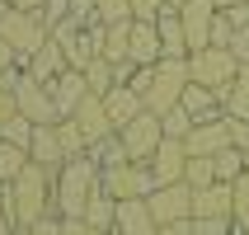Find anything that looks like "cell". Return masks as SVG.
<instances>
[{
	"label": "cell",
	"mask_w": 249,
	"mask_h": 235,
	"mask_svg": "<svg viewBox=\"0 0 249 235\" xmlns=\"http://www.w3.org/2000/svg\"><path fill=\"white\" fill-rule=\"evenodd\" d=\"M99 188V165L89 155H71L52 174V212L56 217H85V202Z\"/></svg>",
	"instance_id": "6da1fadb"
},
{
	"label": "cell",
	"mask_w": 249,
	"mask_h": 235,
	"mask_svg": "<svg viewBox=\"0 0 249 235\" xmlns=\"http://www.w3.org/2000/svg\"><path fill=\"white\" fill-rule=\"evenodd\" d=\"M10 198H14L19 226H38V221H47V217H56L52 212V169H42V165L28 160L24 174L10 183Z\"/></svg>",
	"instance_id": "7a4b0ae2"
},
{
	"label": "cell",
	"mask_w": 249,
	"mask_h": 235,
	"mask_svg": "<svg viewBox=\"0 0 249 235\" xmlns=\"http://www.w3.org/2000/svg\"><path fill=\"white\" fill-rule=\"evenodd\" d=\"M193 85V66H188V56H160L155 61V80H151V90H146V113H169L174 104L183 99V90Z\"/></svg>",
	"instance_id": "3957f363"
},
{
	"label": "cell",
	"mask_w": 249,
	"mask_h": 235,
	"mask_svg": "<svg viewBox=\"0 0 249 235\" xmlns=\"http://www.w3.org/2000/svg\"><path fill=\"white\" fill-rule=\"evenodd\" d=\"M188 66H193V80L197 85H207V90H216L226 104V90H231V80L240 75V61L231 47H202V52L188 56Z\"/></svg>",
	"instance_id": "277c9868"
},
{
	"label": "cell",
	"mask_w": 249,
	"mask_h": 235,
	"mask_svg": "<svg viewBox=\"0 0 249 235\" xmlns=\"http://www.w3.org/2000/svg\"><path fill=\"white\" fill-rule=\"evenodd\" d=\"M0 38L10 42L14 52H19V61L28 66V56L52 38V28L42 24L38 14H28V10H10V14H5V24H0Z\"/></svg>",
	"instance_id": "5b68a950"
},
{
	"label": "cell",
	"mask_w": 249,
	"mask_h": 235,
	"mask_svg": "<svg viewBox=\"0 0 249 235\" xmlns=\"http://www.w3.org/2000/svg\"><path fill=\"white\" fill-rule=\"evenodd\" d=\"M99 179H104V193L118 198V202H127V198H151V193H155L151 165H137V160L113 165V169H99Z\"/></svg>",
	"instance_id": "8992f818"
},
{
	"label": "cell",
	"mask_w": 249,
	"mask_h": 235,
	"mask_svg": "<svg viewBox=\"0 0 249 235\" xmlns=\"http://www.w3.org/2000/svg\"><path fill=\"white\" fill-rule=\"evenodd\" d=\"M118 141H123L127 160L146 165V160L160 151V141H165V127H160V118H155V113H141V118H132V123L118 132Z\"/></svg>",
	"instance_id": "52a82bcc"
},
{
	"label": "cell",
	"mask_w": 249,
	"mask_h": 235,
	"mask_svg": "<svg viewBox=\"0 0 249 235\" xmlns=\"http://www.w3.org/2000/svg\"><path fill=\"white\" fill-rule=\"evenodd\" d=\"M14 104H19V113H24L33 127H42V123H61V113H56V104H52V90L42 80H33V75H19V85H14Z\"/></svg>",
	"instance_id": "ba28073f"
},
{
	"label": "cell",
	"mask_w": 249,
	"mask_h": 235,
	"mask_svg": "<svg viewBox=\"0 0 249 235\" xmlns=\"http://www.w3.org/2000/svg\"><path fill=\"white\" fill-rule=\"evenodd\" d=\"M146 207L160 226L169 221H193V188L188 183H160L151 198H146Z\"/></svg>",
	"instance_id": "9c48e42d"
},
{
	"label": "cell",
	"mask_w": 249,
	"mask_h": 235,
	"mask_svg": "<svg viewBox=\"0 0 249 235\" xmlns=\"http://www.w3.org/2000/svg\"><path fill=\"white\" fill-rule=\"evenodd\" d=\"M216 0H188L179 10L183 19V33H188V52H202V47H212V24H216Z\"/></svg>",
	"instance_id": "30bf717a"
},
{
	"label": "cell",
	"mask_w": 249,
	"mask_h": 235,
	"mask_svg": "<svg viewBox=\"0 0 249 235\" xmlns=\"http://www.w3.org/2000/svg\"><path fill=\"white\" fill-rule=\"evenodd\" d=\"M146 165H151V174H155V188H160V183H183V174H188V146L165 137L160 151H155Z\"/></svg>",
	"instance_id": "8fae6325"
},
{
	"label": "cell",
	"mask_w": 249,
	"mask_h": 235,
	"mask_svg": "<svg viewBox=\"0 0 249 235\" xmlns=\"http://www.w3.org/2000/svg\"><path fill=\"white\" fill-rule=\"evenodd\" d=\"M71 118H75V127L85 132V141H89V146H94V141L118 137V127H113V118H108V108H104V99H99V94H85L80 108L71 113Z\"/></svg>",
	"instance_id": "7c38bea8"
},
{
	"label": "cell",
	"mask_w": 249,
	"mask_h": 235,
	"mask_svg": "<svg viewBox=\"0 0 249 235\" xmlns=\"http://www.w3.org/2000/svg\"><path fill=\"white\" fill-rule=\"evenodd\" d=\"M188 155H221L226 146H231V118H207V123H197L193 132H188Z\"/></svg>",
	"instance_id": "4fadbf2b"
},
{
	"label": "cell",
	"mask_w": 249,
	"mask_h": 235,
	"mask_svg": "<svg viewBox=\"0 0 249 235\" xmlns=\"http://www.w3.org/2000/svg\"><path fill=\"white\" fill-rule=\"evenodd\" d=\"M155 231H160V221L151 217L146 198H127V202H118V221H113V235H155Z\"/></svg>",
	"instance_id": "5bb4252c"
},
{
	"label": "cell",
	"mask_w": 249,
	"mask_h": 235,
	"mask_svg": "<svg viewBox=\"0 0 249 235\" xmlns=\"http://www.w3.org/2000/svg\"><path fill=\"white\" fill-rule=\"evenodd\" d=\"M28 160H33V165H42V169H52V174L66 165V151H61V141H56V123L33 127V141H28Z\"/></svg>",
	"instance_id": "9a60e30c"
},
{
	"label": "cell",
	"mask_w": 249,
	"mask_h": 235,
	"mask_svg": "<svg viewBox=\"0 0 249 235\" xmlns=\"http://www.w3.org/2000/svg\"><path fill=\"white\" fill-rule=\"evenodd\" d=\"M47 90H52V104H56V113H61V118H71V113L80 108V99L89 94V85H85V71H71V66L61 71V75H56Z\"/></svg>",
	"instance_id": "2e32d148"
},
{
	"label": "cell",
	"mask_w": 249,
	"mask_h": 235,
	"mask_svg": "<svg viewBox=\"0 0 249 235\" xmlns=\"http://www.w3.org/2000/svg\"><path fill=\"white\" fill-rule=\"evenodd\" d=\"M160 56H165L160 28L146 24V19H132V52H127V61H132V66H155Z\"/></svg>",
	"instance_id": "e0dca14e"
},
{
	"label": "cell",
	"mask_w": 249,
	"mask_h": 235,
	"mask_svg": "<svg viewBox=\"0 0 249 235\" xmlns=\"http://www.w3.org/2000/svg\"><path fill=\"white\" fill-rule=\"evenodd\" d=\"M104 108H108V118H113V127L123 132L132 118H141L146 113V104H141V94L132 90V85H113L108 94H104Z\"/></svg>",
	"instance_id": "ac0fdd59"
},
{
	"label": "cell",
	"mask_w": 249,
	"mask_h": 235,
	"mask_svg": "<svg viewBox=\"0 0 249 235\" xmlns=\"http://www.w3.org/2000/svg\"><path fill=\"white\" fill-rule=\"evenodd\" d=\"M24 71H28V75H33V80L52 85L56 75L66 71V52H61V42H56V38H47V42H42V47H38V52L28 56V66H24Z\"/></svg>",
	"instance_id": "d6986e66"
},
{
	"label": "cell",
	"mask_w": 249,
	"mask_h": 235,
	"mask_svg": "<svg viewBox=\"0 0 249 235\" xmlns=\"http://www.w3.org/2000/svg\"><path fill=\"white\" fill-rule=\"evenodd\" d=\"M207 217H231V183L193 188V221H207Z\"/></svg>",
	"instance_id": "ffe728a7"
},
{
	"label": "cell",
	"mask_w": 249,
	"mask_h": 235,
	"mask_svg": "<svg viewBox=\"0 0 249 235\" xmlns=\"http://www.w3.org/2000/svg\"><path fill=\"white\" fill-rule=\"evenodd\" d=\"M183 108L193 113L197 123H207V118H221L226 113V104H221V94H216V90H207V85H188V90H183V99H179Z\"/></svg>",
	"instance_id": "44dd1931"
},
{
	"label": "cell",
	"mask_w": 249,
	"mask_h": 235,
	"mask_svg": "<svg viewBox=\"0 0 249 235\" xmlns=\"http://www.w3.org/2000/svg\"><path fill=\"white\" fill-rule=\"evenodd\" d=\"M155 28H160V47H165V56H193V52H188V33H183L179 10H165L160 19H155Z\"/></svg>",
	"instance_id": "7402d4cb"
},
{
	"label": "cell",
	"mask_w": 249,
	"mask_h": 235,
	"mask_svg": "<svg viewBox=\"0 0 249 235\" xmlns=\"http://www.w3.org/2000/svg\"><path fill=\"white\" fill-rule=\"evenodd\" d=\"M127 52H132V19L127 24H104V38H99V56L104 61H127Z\"/></svg>",
	"instance_id": "603a6c76"
},
{
	"label": "cell",
	"mask_w": 249,
	"mask_h": 235,
	"mask_svg": "<svg viewBox=\"0 0 249 235\" xmlns=\"http://www.w3.org/2000/svg\"><path fill=\"white\" fill-rule=\"evenodd\" d=\"M85 221L94 226V231H113V221H118V198H108V193H104V179H99L94 198L85 202Z\"/></svg>",
	"instance_id": "cb8c5ba5"
},
{
	"label": "cell",
	"mask_w": 249,
	"mask_h": 235,
	"mask_svg": "<svg viewBox=\"0 0 249 235\" xmlns=\"http://www.w3.org/2000/svg\"><path fill=\"white\" fill-rule=\"evenodd\" d=\"M226 118H249V66H240V75L226 90Z\"/></svg>",
	"instance_id": "d4e9b609"
},
{
	"label": "cell",
	"mask_w": 249,
	"mask_h": 235,
	"mask_svg": "<svg viewBox=\"0 0 249 235\" xmlns=\"http://www.w3.org/2000/svg\"><path fill=\"white\" fill-rule=\"evenodd\" d=\"M85 85H89V94H108L113 85H118V75H113V61H104V56H94L89 66H85Z\"/></svg>",
	"instance_id": "484cf974"
},
{
	"label": "cell",
	"mask_w": 249,
	"mask_h": 235,
	"mask_svg": "<svg viewBox=\"0 0 249 235\" xmlns=\"http://www.w3.org/2000/svg\"><path fill=\"white\" fill-rule=\"evenodd\" d=\"M160 127H165V137H174V141H188V132L197 127V118L183 104H174L169 113H160Z\"/></svg>",
	"instance_id": "4316f807"
},
{
	"label": "cell",
	"mask_w": 249,
	"mask_h": 235,
	"mask_svg": "<svg viewBox=\"0 0 249 235\" xmlns=\"http://www.w3.org/2000/svg\"><path fill=\"white\" fill-rule=\"evenodd\" d=\"M24 165H28V151H24V146L0 141V183H14L19 174H24Z\"/></svg>",
	"instance_id": "83f0119b"
},
{
	"label": "cell",
	"mask_w": 249,
	"mask_h": 235,
	"mask_svg": "<svg viewBox=\"0 0 249 235\" xmlns=\"http://www.w3.org/2000/svg\"><path fill=\"white\" fill-rule=\"evenodd\" d=\"M183 183H188V188H212V183H221L212 155H188V174H183Z\"/></svg>",
	"instance_id": "f1b7e54d"
},
{
	"label": "cell",
	"mask_w": 249,
	"mask_h": 235,
	"mask_svg": "<svg viewBox=\"0 0 249 235\" xmlns=\"http://www.w3.org/2000/svg\"><path fill=\"white\" fill-rule=\"evenodd\" d=\"M56 141H61L66 160L71 155H89V141H85V132L75 127V118H61V123H56Z\"/></svg>",
	"instance_id": "f546056e"
},
{
	"label": "cell",
	"mask_w": 249,
	"mask_h": 235,
	"mask_svg": "<svg viewBox=\"0 0 249 235\" xmlns=\"http://www.w3.org/2000/svg\"><path fill=\"white\" fill-rule=\"evenodd\" d=\"M212 165H216V179H221V183H235L240 174H245V151L226 146L221 155H212Z\"/></svg>",
	"instance_id": "4dcf8cb0"
},
{
	"label": "cell",
	"mask_w": 249,
	"mask_h": 235,
	"mask_svg": "<svg viewBox=\"0 0 249 235\" xmlns=\"http://www.w3.org/2000/svg\"><path fill=\"white\" fill-rule=\"evenodd\" d=\"M89 160H94L99 169H113V165H127V151H123L118 137H108V141H94V146H89Z\"/></svg>",
	"instance_id": "1f68e13d"
},
{
	"label": "cell",
	"mask_w": 249,
	"mask_h": 235,
	"mask_svg": "<svg viewBox=\"0 0 249 235\" xmlns=\"http://www.w3.org/2000/svg\"><path fill=\"white\" fill-rule=\"evenodd\" d=\"M231 221L249 226V174H240V179L231 183Z\"/></svg>",
	"instance_id": "d6a6232c"
},
{
	"label": "cell",
	"mask_w": 249,
	"mask_h": 235,
	"mask_svg": "<svg viewBox=\"0 0 249 235\" xmlns=\"http://www.w3.org/2000/svg\"><path fill=\"white\" fill-rule=\"evenodd\" d=\"M0 141H10V146H24V151H28V141H33V123H28L24 113H14L10 123L0 127Z\"/></svg>",
	"instance_id": "836d02e7"
},
{
	"label": "cell",
	"mask_w": 249,
	"mask_h": 235,
	"mask_svg": "<svg viewBox=\"0 0 249 235\" xmlns=\"http://www.w3.org/2000/svg\"><path fill=\"white\" fill-rule=\"evenodd\" d=\"M99 24H127L132 19V0H94Z\"/></svg>",
	"instance_id": "e575fe53"
},
{
	"label": "cell",
	"mask_w": 249,
	"mask_h": 235,
	"mask_svg": "<svg viewBox=\"0 0 249 235\" xmlns=\"http://www.w3.org/2000/svg\"><path fill=\"white\" fill-rule=\"evenodd\" d=\"M19 231V217H14V198H10V183H0V235H14Z\"/></svg>",
	"instance_id": "d590c367"
},
{
	"label": "cell",
	"mask_w": 249,
	"mask_h": 235,
	"mask_svg": "<svg viewBox=\"0 0 249 235\" xmlns=\"http://www.w3.org/2000/svg\"><path fill=\"white\" fill-rule=\"evenodd\" d=\"M165 10H174L169 0H132V19H146V24H155Z\"/></svg>",
	"instance_id": "8d00e7d4"
},
{
	"label": "cell",
	"mask_w": 249,
	"mask_h": 235,
	"mask_svg": "<svg viewBox=\"0 0 249 235\" xmlns=\"http://www.w3.org/2000/svg\"><path fill=\"white\" fill-rule=\"evenodd\" d=\"M240 226L231 217H207V221H193V235H235Z\"/></svg>",
	"instance_id": "74e56055"
},
{
	"label": "cell",
	"mask_w": 249,
	"mask_h": 235,
	"mask_svg": "<svg viewBox=\"0 0 249 235\" xmlns=\"http://www.w3.org/2000/svg\"><path fill=\"white\" fill-rule=\"evenodd\" d=\"M231 38H235V24H231L226 14H216V24H212V47H231Z\"/></svg>",
	"instance_id": "f35d334b"
},
{
	"label": "cell",
	"mask_w": 249,
	"mask_h": 235,
	"mask_svg": "<svg viewBox=\"0 0 249 235\" xmlns=\"http://www.w3.org/2000/svg\"><path fill=\"white\" fill-rule=\"evenodd\" d=\"M61 235H113V231H94L85 217H61Z\"/></svg>",
	"instance_id": "ab89813d"
},
{
	"label": "cell",
	"mask_w": 249,
	"mask_h": 235,
	"mask_svg": "<svg viewBox=\"0 0 249 235\" xmlns=\"http://www.w3.org/2000/svg\"><path fill=\"white\" fill-rule=\"evenodd\" d=\"M231 146L249 155V118H231Z\"/></svg>",
	"instance_id": "60d3db41"
},
{
	"label": "cell",
	"mask_w": 249,
	"mask_h": 235,
	"mask_svg": "<svg viewBox=\"0 0 249 235\" xmlns=\"http://www.w3.org/2000/svg\"><path fill=\"white\" fill-rule=\"evenodd\" d=\"M10 71H24V61H19V52H14L10 42L0 38V80H5V75H10Z\"/></svg>",
	"instance_id": "b9f144b4"
},
{
	"label": "cell",
	"mask_w": 249,
	"mask_h": 235,
	"mask_svg": "<svg viewBox=\"0 0 249 235\" xmlns=\"http://www.w3.org/2000/svg\"><path fill=\"white\" fill-rule=\"evenodd\" d=\"M231 52H235L240 66H249V24H245V28H235V38H231Z\"/></svg>",
	"instance_id": "7bdbcfd3"
},
{
	"label": "cell",
	"mask_w": 249,
	"mask_h": 235,
	"mask_svg": "<svg viewBox=\"0 0 249 235\" xmlns=\"http://www.w3.org/2000/svg\"><path fill=\"white\" fill-rule=\"evenodd\" d=\"M14 113H19V104H14V90H5V85H0V127L10 123Z\"/></svg>",
	"instance_id": "ee69618b"
},
{
	"label": "cell",
	"mask_w": 249,
	"mask_h": 235,
	"mask_svg": "<svg viewBox=\"0 0 249 235\" xmlns=\"http://www.w3.org/2000/svg\"><path fill=\"white\" fill-rule=\"evenodd\" d=\"M33 235H61V217H47V221H38V226H28Z\"/></svg>",
	"instance_id": "f6af8a7d"
},
{
	"label": "cell",
	"mask_w": 249,
	"mask_h": 235,
	"mask_svg": "<svg viewBox=\"0 0 249 235\" xmlns=\"http://www.w3.org/2000/svg\"><path fill=\"white\" fill-rule=\"evenodd\" d=\"M221 14H226L235 28H245V24H249V5H235V10H221Z\"/></svg>",
	"instance_id": "bcb514c9"
},
{
	"label": "cell",
	"mask_w": 249,
	"mask_h": 235,
	"mask_svg": "<svg viewBox=\"0 0 249 235\" xmlns=\"http://www.w3.org/2000/svg\"><path fill=\"white\" fill-rule=\"evenodd\" d=\"M155 235H193V221H169V226H160Z\"/></svg>",
	"instance_id": "7dc6e473"
},
{
	"label": "cell",
	"mask_w": 249,
	"mask_h": 235,
	"mask_svg": "<svg viewBox=\"0 0 249 235\" xmlns=\"http://www.w3.org/2000/svg\"><path fill=\"white\" fill-rule=\"evenodd\" d=\"M42 5H47V0H14V10H28V14H38Z\"/></svg>",
	"instance_id": "c3c4849f"
},
{
	"label": "cell",
	"mask_w": 249,
	"mask_h": 235,
	"mask_svg": "<svg viewBox=\"0 0 249 235\" xmlns=\"http://www.w3.org/2000/svg\"><path fill=\"white\" fill-rule=\"evenodd\" d=\"M235 5H249V0H216V10H235Z\"/></svg>",
	"instance_id": "681fc988"
},
{
	"label": "cell",
	"mask_w": 249,
	"mask_h": 235,
	"mask_svg": "<svg viewBox=\"0 0 249 235\" xmlns=\"http://www.w3.org/2000/svg\"><path fill=\"white\" fill-rule=\"evenodd\" d=\"M14 10V0H0V24H5V14Z\"/></svg>",
	"instance_id": "f907efd6"
},
{
	"label": "cell",
	"mask_w": 249,
	"mask_h": 235,
	"mask_svg": "<svg viewBox=\"0 0 249 235\" xmlns=\"http://www.w3.org/2000/svg\"><path fill=\"white\" fill-rule=\"evenodd\" d=\"M169 5H174V10H183V5H188V0H169Z\"/></svg>",
	"instance_id": "816d5d0a"
},
{
	"label": "cell",
	"mask_w": 249,
	"mask_h": 235,
	"mask_svg": "<svg viewBox=\"0 0 249 235\" xmlns=\"http://www.w3.org/2000/svg\"><path fill=\"white\" fill-rule=\"evenodd\" d=\"M235 235H249V226H240V231H235Z\"/></svg>",
	"instance_id": "f5cc1de1"
},
{
	"label": "cell",
	"mask_w": 249,
	"mask_h": 235,
	"mask_svg": "<svg viewBox=\"0 0 249 235\" xmlns=\"http://www.w3.org/2000/svg\"><path fill=\"white\" fill-rule=\"evenodd\" d=\"M245 174H249V155H245Z\"/></svg>",
	"instance_id": "db71d44e"
}]
</instances>
